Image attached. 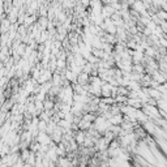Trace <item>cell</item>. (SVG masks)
Masks as SVG:
<instances>
[{
    "instance_id": "obj_1",
    "label": "cell",
    "mask_w": 167,
    "mask_h": 167,
    "mask_svg": "<svg viewBox=\"0 0 167 167\" xmlns=\"http://www.w3.org/2000/svg\"><path fill=\"white\" fill-rule=\"evenodd\" d=\"M157 17L159 18L161 21H167V12L166 11H163V9H159V11H157Z\"/></svg>"
},
{
    "instance_id": "obj_2",
    "label": "cell",
    "mask_w": 167,
    "mask_h": 167,
    "mask_svg": "<svg viewBox=\"0 0 167 167\" xmlns=\"http://www.w3.org/2000/svg\"><path fill=\"white\" fill-rule=\"evenodd\" d=\"M33 21H34V17H26V20H25V24H26V25H30V24H33Z\"/></svg>"
},
{
    "instance_id": "obj_3",
    "label": "cell",
    "mask_w": 167,
    "mask_h": 167,
    "mask_svg": "<svg viewBox=\"0 0 167 167\" xmlns=\"http://www.w3.org/2000/svg\"><path fill=\"white\" fill-rule=\"evenodd\" d=\"M161 27H162V30L167 32V21H163L162 24H161Z\"/></svg>"
},
{
    "instance_id": "obj_4",
    "label": "cell",
    "mask_w": 167,
    "mask_h": 167,
    "mask_svg": "<svg viewBox=\"0 0 167 167\" xmlns=\"http://www.w3.org/2000/svg\"><path fill=\"white\" fill-rule=\"evenodd\" d=\"M141 1H145V0H141Z\"/></svg>"
}]
</instances>
